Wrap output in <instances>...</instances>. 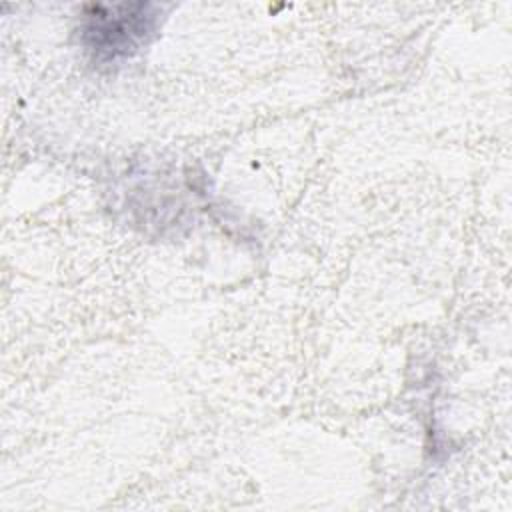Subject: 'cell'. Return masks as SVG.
<instances>
[{
	"instance_id": "1",
	"label": "cell",
	"mask_w": 512,
	"mask_h": 512,
	"mask_svg": "<svg viewBox=\"0 0 512 512\" xmlns=\"http://www.w3.org/2000/svg\"><path fill=\"white\" fill-rule=\"evenodd\" d=\"M154 16H142V14H94L90 16L88 36L90 46L96 50V54L106 58L126 56L132 50H136L138 42L144 40V36L150 32Z\"/></svg>"
}]
</instances>
